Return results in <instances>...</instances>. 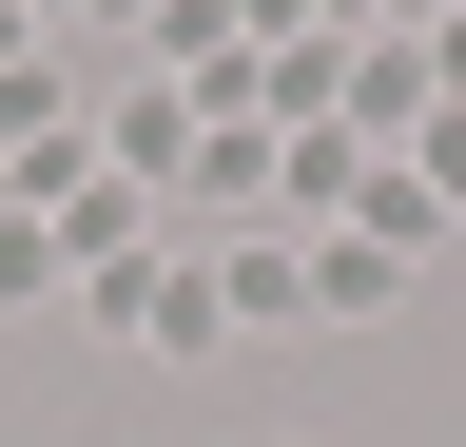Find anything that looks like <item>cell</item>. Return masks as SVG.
Masks as SVG:
<instances>
[{
  "label": "cell",
  "instance_id": "4",
  "mask_svg": "<svg viewBox=\"0 0 466 447\" xmlns=\"http://www.w3.org/2000/svg\"><path fill=\"white\" fill-rule=\"evenodd\" d=\"M0 20H20V39H39V0H0Z\"/></svg>",
  "mask_w": 466,
  "mask_h": 447
},
{
  "label": "cell",
  "instance_id": "1",
  "mask_svg": "<svg viewBox=\"0 0 466 447\" xmlns=\"http://www.w3.org/2000/svg\"><path fill=\"white\" fill-rule=\"evenodd\" d=\"M214 311H233V292H195V272H137V292H116V330H137V350H233Z\"/></svg>",
  "mask_w": 466,
  "mask_h": 447
},
{
  "label": "cell",
  "instance_id": "5",
  "mask_svg": "<svg viewBox=\"0 0 466 447\" xmlns=\"http://www.w3.org/2000/svg\"><path fill=\"white\" fill-rule=\"evenodd\" d=\"M428 20H447V0H428Z\"/></svg>",
  "mask_w": 466,
  "mask_h": 447
},
{
  "label": "cell",
  "instance_id": "2",
  "mask_svg": "<svg viewBox=\"0 0 466 447\" xmlns=\"http://www.w3.org/2000/svg\"><path fill=\"white\" fill-rule=\"evenodd\" d=\"M389 272H408V253H370V234H330V253H311V311H389Z\"/></svg>",
  "mask_w": 466,
  "mask_h": 447
},
{
  "label": "cell",
  "instance_id": "3",
  "mask_svg": "<svg viewBox=\"0 0 466 447\" xmlns=\"http://www.w3.org/2000/svg\"><path fill=\"white\" fill-rule=\"evenodd\" d=\"M408 176H428V214H466V117H428V156H408Z\"/></svg>",
  "mask_w": 466,
  "mask_h": 447
}]
</instances>
